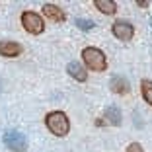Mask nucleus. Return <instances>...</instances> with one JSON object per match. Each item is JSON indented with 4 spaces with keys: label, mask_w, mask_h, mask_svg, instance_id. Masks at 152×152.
I'll list each match as a JSON object with an SVG mask.
<instances>
[{
    "label": "nucleus",
    "mask_w": 152,
    "mask_h": 152,
    "mask_svg": "<svg viewBox=\"0 0 152 152\" xmlns=\"http://www.w3.org/2000/svg\"><path fill=\"white\" fill-rule=\"evenodd\" d=\"M45 125L55 137H66L70 131V121L64 111H51L45 117Z\"/></svg>",
    "instance_id": "nucleus-1"
},
{
    "label": "nucleus",
    "mask_w": 152,
    "mask_h": 152,
    "mask_svg": "<svg viewBox=\"0 0 152 152\" xmlns=\"http://www.w3.org/2000/svg\"><path fill=\"white\" fill-rule=\"evenodd\" d=\"M82 61H84V64L90 70L103 72L107 68V57H105L103 51L98 49V47H86V49L82 51Z\"/></svg>",
    "instance_id": "nucleus-2"
},
{
    "label": "nucleus",
    "mask_w": 152,
    "mask_h": 152,
    "mask_svg": "<svg viewBox=\"0 0 152 152\" xmlns=\"http://www.w3.org/2000/svg\"><path fill=\"white\" fill-rule=\"evenodd\" d=\"M22 26L27 33L31 35H39V33L45 31V22L37 12H31V10H26L22 14Z\"/></svg>",
    "instance_id": "nucleus-3"
},
{
    "label": "nucleus",
    "mask_w": 152,
    "mask_h": 152,
    "mask_svg": "<svg viewBox=\"0 0 152 152\" xmlns=\"http://www.w3.org/2000/svg\"><path fill=\"white\" fill-rule=\"evenodd\" d=\"M4 144L8 150H14V152H26L27 150V139L20 131H6Z\"/></svg>",
    "instance_id": "nucleus-4"
},
{
    "label": "nucleus",
    "mask_w": 152,
    "mask_h": 152,
    "mask_svg": "<svg viewBox=\"0 0 152 152\" xmlns=\"http://www.w3.org/2000/svg\"><path fill=\"white\" fill-rule=\"evenodd\" d=\"M111 31H113V35H115L117 39L129 41V39H133V35H134V27H133V23L125 22V20H117V22L113 23Z\"/></svg>",
    "instance_id": "nucleus-5"
},
{
    "label": "nucleus",
    "mask_w": 152,
    "mask_h": 152,
    "mask_svg": "<svg viewBox=\"0 0 152 152\" xmlns=\"http://www.w3.org/2000/svg\"><path fill=\"white\" fill-rule=\"evenodd\" d=\"M43 14H45L47 20H51V22H55V23H63L64 20H66L63 8H58L57 4H43Z\"/></svg>",
    "instance_id": "nucleus-6"
},
{
    "label": "nucleus",
    "mask_w": 152,
    "mask_h": 152,
    "mask_svg": "<svg viewBox=\"0 0 152 152\" xmlns=\"http://www.w3.org/2000/svg\"><path fill=\"white\" fill-rule=\"evenodd\" d=\"M22 45L16 43V41H0V55L6 58H14L22 55Z\"/></svg>",
    "instance_id": "nucleus-7"
},
{
    "label": "nucleus",
    "mask_w": 152,
    "mask_h": 152,
    "mask_svg": "<svg viewBox=\"0 0 152 152\" xmlns=\"http://www.w3.org/2000/svg\"><path fill=\"white\" fill-rule=\"evenodd\" d=\"M66 70H68V74H70L74 80H78V82H86V80H88V72H86V68L82 66L78 61H72V63H68Z\"/></svg>",
    "instance_id": "nucleus-8"
},
{
    "label": "nucleus",
    "mask_w": 152,
    "mask_h": 152,
    "mask_svg": "<svg viewBox=\"0 0 152 152\" xmlns=\"http://www.w3.org/2000/svg\"><path fill=\"white\" fill-rule=\"evenodd\" d=\"M111 90L115 92V94H129L131 92V86H129V82L123 78V76H113L111 78Z\"/></svg>",
    "instance_id": "nucleus-9"
},
{
    "label": "nucleus",
    "mask_w": 152,
    "mask_h": 152,
    "mask_svg": "<svg viewBox=\"0 0 152 152\" xmlns=\"http://www.w3.org/2000/svg\"><path fill=\"white\" fill-rule=\"evenodd\" d=\"M94 6L102 14H107V16H113V14L117 12V4L113 2V0H96Z\"/></svg>",
    "instance_id": "nucleus-10"
},
{
    "label": "nucleus",
    "mask_w": 152,
    "mask_h": 152,
    "mask_svg": "<svg viewBox=\"0 0 152 152\" xmlns=\"http://www.w3.org/2000/svg\"><path fill=\"white\" fill-rule=\"evenodd\" d=\"M105 121H107L109 125H121V111L117 107H107V111H105Z\"/></svg>",
    "instance_id": "nucleus-11"
},
{
    "label": "nucleus",
    "mask_w": 152,
    "mask_h": 152,
    "mask_svg": "<svg viewBox=\"0 0 152 152\" xmlns=\"http://www.w3.org/2000/svg\"><path fill=\"white\" fill-rule=\"evenodd\" d=\"M140 92H142V98L148 105H152V80H142L140 82Z\"/></svg>",
    "instance_id": "nucleus-12"
},
{
    "label": "nucleus",
    "mask_w": 152,
    "mask_h": 152,
    "mask_svg": "<svg viewBox=\"0 0 152 152\" xmlns=\"http://www.w3.org/2000/svg\"><path fill=\"white\" fill-rule=\"evenodd\" d=\"M76 23H78V27H82V29H92V27H94V23L90 22V20H76Z\"/></svg>",
    "instance_id": "nucleus-13"
},
{
    "label": "nucleus",
    "mask_w": 152,
    "mask_h": 152,
    "mask_svg": "<svg viewBox=\"0 0 152 152\" xmlns=\"http://www.w3.org/2000/svg\"><path fill=\"white\" fill-rule=\"evenodd\" d=\"M127 152H142V146H140L139 142H131L129 146H127Z\"/></svg>",
    "instance_id": "nucleus-14"
},
{
    "label": "nucleus",
    "mask_w": 152,
    "mask_h": 152,
    "mask_svg": "<svg viewBox=\"0 0 152 152\" xmlns=\"http://www.w3.org/2000/svg\"><path fill=\"white\" fill-rule=\"evenodd\" d=\"M137 6H142V8H146L148 2H146V0H137Z\"/></svg>",
    "instance_id": "nucleus-15"
}]
</instances>
